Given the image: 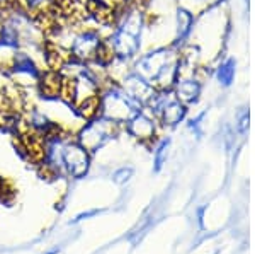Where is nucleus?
<instances>
[{"instance_id": "nucleus-8", "label": "nucleus", "mask_w": 255, "mask_h": 254, "mask_svg": "<svg viewBox=\"0 0 255 254\" xmlns=\"http://www.w3.org/2000/svg\"><path fill=\"white\" fill-rule=\"evenodd\" d=\"M133 174H134L133 167L123 166V167H119V169H116L113 173V181L116 183V184H125V183L129 181L131 178H133Z\"/></svg>"}, {"instance_id": "nucleus-6", "label": "nucleus", "mask_w": 255, "mask_h": 254, "mask_svg": "<svg viewBox=\"0 0 255 254\" xmlns=\"http://www.w3.org/2000/svg\"><path fill=\"white\" fill-rule=\"evenodd\" d=\"M235 60L233 58H226L223 61H220V65L216 67V80L220 82L221 87H230L233 79H235Z\"/></svg>"}, {"instance_id": "nucleus-4", "label": "nucleus", "mask_w": 255, "mask_h": 254, "mask_svg": "<svg viewBox=\"0 0 255 254\" xmlns=\"http://www.w3.org/2000/svg\"><path fill=\"white\" fill-rule=\"evenodd\" d=\"M125 126L126 132L131 137H134L136 140L141 142L153 140L155 135H157V120H155V116H150L145 111H139L138 114H134Z\"/></svg>"}, {"instance_id": "nucleus-2", "label": "nucleus", "mask_w": 255, "mask_h": 254, "mask_svg": "<svg viewBox=\"0 0 255 254\" xmlns=\"http://www.w3.org/2000/svg\"><path fill=\"white\" fill-rule=\"evenodd\" d=\"M145 106L131 97L118 82H104L99 94L97 116L104 118L114 125H126L134 114L143 111Z\"/></svg>"}, {"instance_id": "nucleus-12", "label": "nucleus", "mask_w": 255, "mask_h": 254, "mask_svg": "<svg viewBox=\"0 0 255 254\" xmlns=\"http://www.w3.org/2000/svg\"><path fill=\"white\" fill-rule=\"evenodd\" d=\"M60 253V248H53V249H48V251H44L43 254H58Z\"/></svg>"}, {"instance_id": "nucleus-9", "label": "nucleus", "mask_w": 255, "mask_h": 254, "mask_svg": "<svg viewBox=\"0 0 255 254\" xmlns=\"http://www.w3.org/2000/svg\"><path fill=\"white\" fill-rule=\"evenodd\" d=\"M247 125H249V109L242 108L237 114V126H238L240 132H245Z\"/></svg>"}, {"instance_id": "nucleus-3", "label": "nucleus", "mask_w": 255, "mask_h": 254, "mask_svg": "<svg viewBox=\"0 0 255 254\" xmlns=\"http://www.w3.org/2000/svg\"><path fill=\"white\" fill-rule=\"evenodd\" d=\"M118 128L119 126L114 125V123L104 120L101 116H94L89 118L87 123L80 128V132L75 135V138L92 155L116 137Z\"/></svg>"}, {"instance_id": "nucleus-10", "label": "nucleus", "mask_w": 255, "mask_h": 254, "mask_svg": "<svg viewBox=\"0 0 255 254\" xmlns=\"http://www.w3.org/2000/svg\"><path fill=\"white\" fill-rule=\"evenodd\" d=\"M101 214V210H90V212H84V214H80V215H77V219L73 220V222H80V220H84V219H89V217H94V215H99Z\"/></svg>"}, {"instance_id": "nucleus-1", "label": "nucleus", "mask_w": 255, "mask_h": 254, "mask_svg": "<svg viewBox=\"0 0 255 254\" xmlns=\"http://www.w3.org/2000/svg\"><path fill=\"white\" fill-rule=\"evenodd\" d=\"M90 155L75 137L49 133L43 143V164L61 178L80 179L90 167Z\"/></svg>"}, {"instance_id": "nucleus-11", "label": "nucleus", "mask_w": 255, "mask_h": 254, "mask_svg": "<svg viewBox=\"0 0 255 254\" xmlns=\"http://www.w3.org/2000/svg\"><path fill=\"white\" fill-rule=\"evenodd\" d=\"M12 5H19L17 0H0V7L2 9H9Z\"/></svg>"}, {"instance_id": "nucleus-5", "label": "nucleus", "mask_w": 255, "mask_h": 254, "mask_svg": "<svg viewBox=\"0 0 255 254\" xmlns=\"http://www.w3.org/2000/svg\"><path fill=\"white\" fill-rule=\"evenodd\" d=\"M196 17L191 10L184 9V7H177L175 10V38H174V46L180 48L187 43L189 36L192 32V27H194Z\"/></svg>"}, {"instance_id": "nucleus-13", "label": "nucleus", "mask_w": 255, "mask_h": 254, "mask_svg": "<svg viewBox=\"0 0 255 254\" xmlns=\"http://www.w3.org/2000/svg\"><path fill=\"white\" fill-rule=\"evenodd\" d=\"M244 2H245V5H249V0H244Z\"/></svg>"}, {"instance_id": "nucleus-7", "label": "nucleus", "mask_w": 255, "mask_h": 254, "mask_svg": "<svg viewBox=\"0 0 255 254\" xmlns=\"http://www.w3.org/2000/svg\"><path fill=\"white\" fill-rule=\"evenodd\" d=\"M168 147H170V140H162L158 143L157 150H155V169L160 171L162 166L167 162V155H168Z\"/></svg>"}]
</instances>
